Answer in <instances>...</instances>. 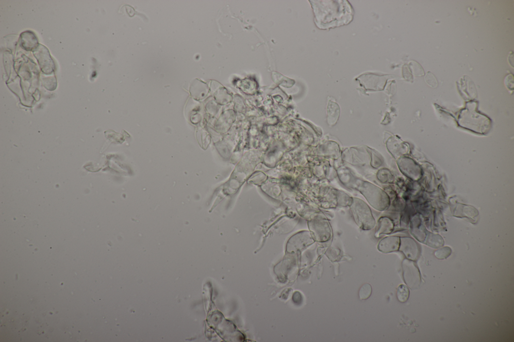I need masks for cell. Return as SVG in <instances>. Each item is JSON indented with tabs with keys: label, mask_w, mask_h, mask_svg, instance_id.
<instances>
[{
	"label": "cell",
	"mask_w": 514,
	"mask_h": 342,
	"mask_svg": "<svg viewBox=\"0 0 514 342\" xmlns=\"http://www.w3.org/2000/svg\"><path fill=\"white\" fill-rule=\"evenodd\" d=\"M410 292L408 288L404 285L399 286L397 291V297L398 301L402 303L407 301L409 299Z\"/></svg>",
	"instance_id": "52a82bcc"
},
{
	"label": "cell",
	"mask_w": 514,
	"mask_h": 342,
	"mask_svg": "<svg viewBox=\"0 0 514 342\" xmlns=\"http://www.w3.org/2000/svg\"><path fill=\"white\" fill-rule=\"evenodd\" d=\"M403 276L406 284L411 289L418 288L420 284L419 271L413 261L405 260L402 263Z\"/></svg>",
	"instance_id": "7a4b0ae2"
},
{
	"label": "cell",
	"mask_w": 514,
	"mask_h": 342,
	"mask_svg": "<svg viewBox=\"0 0 514 342\" xmlns=\"http://www.w3.org/2000/svg\"><path fill=\"white\" fill-rule=\"evenodd\" d=\"M451 250L449 247H445L438 249L434 253L435 256L439 260L448 258L451 254Z\"/></svg>",
	"instance_id": "30bf717a"
},
{
	"label": "cell",
	"mask_w": 514,
	"mask_h": 342,
	"mask_svg": "<svg viewBox=\"0 0 514 342\" xmlns=\"http://www.w3.org/2000/svg\"><path fill=\"white\" fill-rule=\"evenodd\" d=\"M394 229V224L392 220L387 217H381L378 220L375 236L379 237L381 234H389Z\"/></svg>",
	"instance_id": "8992f818"
},
{
	"label": "cell",
	"mask_w": 514,
	"mask_h": 342,
	"mask_svg": "<svg viewBox=\"0 0 514 342\" xmlns=\"http://www.w3.org/2000/svg\"><path fill=\"white\" fill-rule=\"evenodd\" d=\"M400 238L397 236H389L381 240L378 245V250L383 253H390L399 250Z\"/></svg>",
	"instance_id": "5b68a950"
},
{
	"label": "cell",
	"mask_w": 514,
	"mask_h": 342,
	"mask_svg": "<svg viewBox=\"0 0 514 342\" xmlns=\"http://www.w3.org/2000/svg\"><path fill=\"white\" fill-rule=\"evenodd\" d=\"M372 293V288L369 284H365L360 288L359 292V298L361 300H365L370 297Z\"/></svg>",
	"instance_id": "ba28073f"
},
{
	"label": "cell",
	"mask_w": 514,
	"mask_h": 342,
	"mask_svg": "<svg viewBox=\"0 0 514 342\" xmlns=\"http://www.w3.org/2000/svg\"><path fill=\"white\" fill-rule=\"evenodd\" d=\"M399 250L403 253L407 259L415 261L419 256V248L416 243L410 237L400 238Z\"/></svg>",
	"instance_id": "277c9868"
},
{
	"label": "cell",
	"mask_w": 514,
	"mask_h": 342,
	"mask_svg": "<svg viewBox=\"0 0 514 342\" xmlns=\"http://www.w3.org/2000/svg\"><path fill=\"white\" fill-rule=\"evenodd\" d=\"M312 230L316 240L320 243L329 241L332 236V230L329 221L322 217L316 219L312 225Z\"/></svg>",
	"instance_id": "3957f363"
},
{
	"label": "cell",
	"mask_w": 514,
	"mask_h": 342,
	"mask_svg": "<svg viewBox=\"0 0 514 342\" xmlns=\"http://www.w3.org/2000/svg\"><path fill=\"white\" fill-rule=\"evenodd\" d=\"M349 209L357 226L364 230L373 229L376 224L371 208L363 200L352 198Z\"/></svg>",
	"instance_id": "6da1fadb"
},
{
	"label": "cell",
	"mask_w": 514,
	"mask_h": 342,
	"mask_svg": "<svg viewBox=\"0 0 514 342\" xmlns=\"http://www.w3.org/2000/svg\"><path fill=\"white\" fill-rule=\"evenodd\" d=\"M444 240L439 235L431 234L430 236L428 244L433 247L437 248L444 245Z\"/></svg>",
	"instance_id": "9c48e42d"
}]
</instances>
